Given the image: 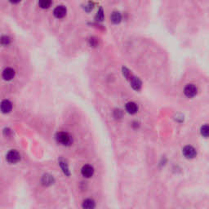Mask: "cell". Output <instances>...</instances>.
I'll return each instance as SVG.
<instances>
[{
	"label": "cell",
	"mask_w": 209,
	"mask_h": 209,
	"mask_svg": "<svg viewBox=\"0 0 209 209\" xmlns=\"http://www.w3.org/2000/svg\"><path fill=\"white\" fill-rule=\"evenodd\" d=\"M56 140L58 143L65 146H69L73 143V138H72L71 136L69 133L64 132L57 133Z\"/></svg>",
	"instance_id": "cell-1"
},
{
	"label": "cell",
	"mask_w": 209,
	"mask_h": 209,
	"mask_svg": "<svg viewBox=\"0 0 209 209\" xmlns=\"http://www.w3.org/2000/svg\"><path fill=\"white\" fill-rule=\"evenodd\" d=\"M6 159L9 163L14 164V163H18L21 160V154L17 150H12L7 154Z\"/></svg>",
	"instance_id": "cell-2"
},
{
	"label": "cell",
	"mask_w": 209,
	"mask_h": 209,
	"mask_svg": "<svg viewBox=\"0 0 209 209\" xmlns=\"http://www.w3.org/2000/svg\"><path fill=\"white\" fill-rule=\"evenodd\" d=\"M66 14H67V8L64 5H59L56 7L53 11V15L57 19H62L66 17Z\"/></svg>",
	"instance_id": "cell-3"
},
{
	"label": "cell",
	"mask_w": 209,
	"mask_h": 209,
	"mask_svg": "<svg viewBox=\"0 0 209 209\" xmlns=\"http://www.w3.org/2000/svg\"><path fill=\"white\" fill-rule=\"evenodd\" d=\"M16 75V71L13 68L7 67L5 68L2 73V78L5 81H11L12 80Z\"/></svg>",
	"instance_id": "cell-4"
},
{
	"label": "cell",
	"mask_w": 209,
	"mask_h": 209,
	"mask_svg": "<svg viewBox=\"0 0 209 209\" xmlns=\"http://www.w3.org/2000/svg\"><path fill=\"white\" fill-rule=\"evenodd\" d=\"M197 92H198V88L194 84L186 85V87L184 89L185 95L187 97H189V98H192L194 96H196Z\"/></svg>",
	"instance_id": "cell-5"
},
{
	"label": "cell",
	"mask_w": 209,
	"mask_h": 209,
	"mask_svg": "<svg viewBox=\"0 0 209 209\" xmlns=\"http://www.w3.org/2000/svg\"><path fill=\"white\" fill-rule=\"evenodd\" d=\"M12 110V104L8 100H3L0 103V110L3 114H8Z\"/></svg>",
	"instance_id": "cell-6"
},
{
	"label": "cell",
	"mask_w": 209,
	"mask_h": 209,
	"mask_svg": "<svg viewBox=\"0 0 209 209\" xmlns=\"http://www.w3.org/2000/svg\"><path fill=\"white\" fill-rule=\"evenodd\" d=\"M183 154L186 158H194L196 157L197 151L193 146H187L183 149Z\"/></svg>",
	"instance_id": "cell-7"
},
{
	"label": "cell",
	"mask_w": 209,
	"mask_h": 209,
	"mask_svg": "<svg viewBox=\"0 0 209 209\" xmlns=\"http://www.w3.org/2000/svg\"><path fill=\"white\" fill-rule=\"evenodd\" d=\"M81 173L82 175L86 178H89L92 177V175L94 174V168H93L92 166L91 165H84L83 167H82V170H81Z\"/></svg>",
	"instance_id": "cell-8"
},
{
	"label": "cell",
	"mask_w": 209,
	"mask_h": 209,
	"mask_svg": "<svg viewBox=\"0 0 209 209\" xmlns=\"http://www.w3.org/2000/svg\"><path fill=\"white\" fill-rule=\"evenodd\" d=\"M130 81H131L132 87V88L134 89V90L138 91V90L141 89L142 83V81L140 80L139 78H136V77H132V78H130Z\"/></svg>",
	"instance_id": "cell-9"
},
{
	"label": "cell",
	"mask_w": 209,
	"mask_h": 209,
	"mask_svg": "<svg viewBox=\"0 0 209 209\" xmlns=\"http://www.w3.org/2000/svg\"><path fill=\"white\" fill-rule=\"evenodd\" d=\"M126 110H127L129 114H136L138 110L137 105L136 103H134V102H128V103H127V105H126Z\"/></svg>",
	"instance_id": "cell-10"
},
{
	"label": "cell",
	"mask_w": 209,
	"mask_h": 209,
	"mask_svg": "<svg viewBox=\"0 0 209 209\" xmlns=\"http://www.w3.org/2000/svg\"><path fill=\"white\" fill-rule=\"evenodd\" d=\"M59 164L61 166L62 171H63L64 174L67 177H70V169H69V166H68L67 163L64 159H60L59 161Z\"/></svg>",
	"instance_id": "cell-11"
},
{
	"label": "cell",
	"mask_w": 209,
	"mask_h": 209,
	"mask_svg": "<svg viewBox=\"0 0 209 209\" xmlns=\"http://www.w3.org/2000/svg\"><path fill=\"white\" fill-rule=\"evenodd\" d=\"M42 185L47 186H51L54 183V178L52 177L51 175H48V174H46L42 177Z\"/></svg>",
	"instance_id": "cell-12"
},
{
	"label": "cell",
	"mask_w": 209,
	"mask_h": 209,
	"mask_svg": "<svg viewBox=\"0 0 209 209\" xmlns=\"http://www.w3.org/2000/svg\"><path fill=\"white\" fill-rule=\"evenodd\" d=\"M52 0H38V6L42 9H47L52 6Z\"/></svg>",
	"instance_id": "cell-13"
},
{
	"label": "cell",
	"mask_w": 209,
	"mask_h": 209,
	"mask_svg": "<svg viewBox=\"0 0 209 209\" xmlns=\"http://www.w3.org/2000/svg\"><path fill=\"white\" fill-rule=\"evenodd\" d=\"M96 206L95 204V202H94V200H92V199H86V200L83 201V203H82V207L83 208H86V209H92V208H94Z\"/></svg>",
	"instance_id": "cell-14"
},
{
	"label": "cell",
	"mask_w": 209,
	"mask_h": 209,
	"mask_svg": "<svg viewBox=\"0 0 209 209\" xmlns=\"http://www.w3.org/2000/svg\"><path fill=\"white\" fill-rule=\"evenodd\" d=\"M111 18V21H112L113 23L114 24H118L122 20V16L118 12H114L112 13V15L110 17Z\"/></svg>",
	"instance_id": "cell-15"
},
{
	"label": "cell",
	"mask_w": 209,
	"mask_h": 209,
	"mask_svg": "<svg viewBox=\"0 0 209 209\" xmlns=\"http://www.w3.org/2000/svg\"><path fill=\"white\" fill-rule=\"evenodd\" d=\"M11 43V38L7 35H2L0 37V45L3 47L8 46Z\"/></svg>",
	"instance_id": "cell-16"
},
{
	"label": "cell",
	"mask_w": 209,
	"mask_h": 209,
	"mask_svg": "<svg viewBox=\"0 0 209 209\" xmlns=\"http://www.w3.org/2000/svg\"><path fill=\"white\" fill-rule=\"evenodd\" d=\"M96 20L99 21H102L104 20V12L102 8H100L97 12V15H96Z\"/></svg>",
	"instance_id": "cell-17"
},
{
	"label": "cell",
	"mask_w": 209,
	"mask_h": 209,
	"mask_svg": "<svg viewBox=\"0 0 209 209\" xmlns=\"http://www.w3.org/2000/svg\"><path fill=\"white\" fill-rule=\"evenodd\" d=\"M208 133H209V129L207 125H204V126H203V127H201V134H202L203 137H208Z\"/></svg>",
	"instance_id": "cell-18"
},
{
	"label": "cell",
	"mask_w": 209,
	"mask_h": 209,
	"mask_svg": "<svg viewBox=\"0 0 209 209\" xmlns=\"http://www.w3.org/2000/svg\"><path fill=\"white\" fill-rule=\"evenodd\" d=\"M122 74H123V75H124L125 77L127 78H128V79H130V78H132L131 74H130V72H129V70H127V68H122Z\"/></svg>",
	"instance_id": "cell-19"
},
{
	"label": "cell",
	"mask_w": 209,
	"mask_h": 209,
	"mask_svg": "<svg viewBox=\"0 0 209 209\" xmlns=\"http://www.w3.org/2000/svg\"><path fill=\"white\" fill-rule=\"evenodd\" d=\"M3 133H4V135L6 136V137H9V136L12 134V131L8 128H5L4 131H3Z\"/></svg>",
	"instance_id": "cell-20"
},
{
	"label": "cell",
	"mask_w": 209,
	"mask_h": 209,
	"mask_svg": "<svg viewBox=\"0 0 209 209\" xmlns=\"http://www.w3.org/2000/svg\"><path fill=\"white\" fill-rule=\"evenodd\" d=\"M90 45L92 47H95L97 45V40H96L95 38H91L90 39Z\"/></svg>",
	"instance_id": "cell-21"
},
{
	"label": "cell",
	"mask_w": 209,
	"mask_h": 209,
	"mask_svg": "<svg viewBox=\"0 0 209 209\" xmlns=\"http://www.w3.org/2000/svg\"><path fill=\"white\" fill-rule=\"evenodd\" d=\"M21 0H8V2L12 4H17V3H19L21 2Z\"/></svg>",
	"instance_id": "cell-22"
}]
</instances>
